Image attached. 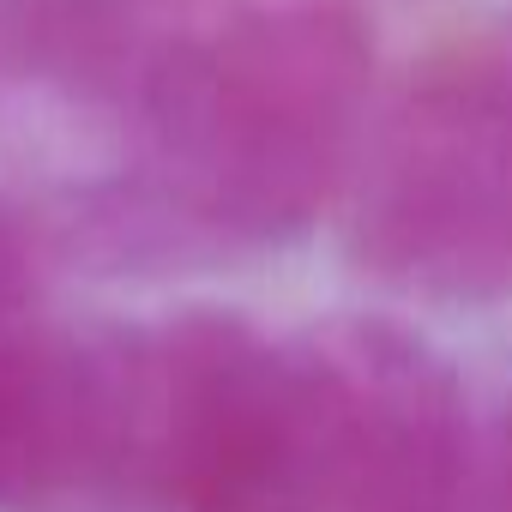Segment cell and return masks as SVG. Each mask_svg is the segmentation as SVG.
I'll return each mask as SVG.
<instances>
[{
  "mask_svg": "<svg viewBox=\"0 0 512 512\" xmlns=\"http://www.w3.org/2000/svg\"><path fill=\"white\" fill-rule=\"evenodd\" d=\"M368 49L338 13H266L175 43L139 109L169 193L229 235L302 229L356 133Z\"/></svg>",
  "mask_w": 512,
  "mask_h": 512,
  "instance_id": "1",
  "label": "cell"
},
{
  "mask_svg": "<svg viewBox=\"0 0 512 512\" xmlns=\"http://www.w3.org/2000/svg\"><path fill=\"white\" fill-rule=\"evenodd\" d=\"M356 247L428 296L512 290V85L488 67L422 79L368 175Z\"/></svg>",
  "mask_w": 512,
  "mask_h": 512,
  "instance_id": "2",
  "label": "cell"
},
{
  "mask_svg": "<svg viewBox=\"0 0 512 512\" xmlns=\"http://www.w3.org/2000/svg\"><path fill=\"white\" fill-rule=\"evenodd\" d=\"M127 350L0 326V512H103L127 500Z\"/></svg>",
  "mask_w": 512,
  "mask_h": 512,
  "instance_id": "3",
  "label": "cell"
},
{
  "mask_svg": "<svg viewBox=\"0 0 512 512\" xmlns=\"http://www.w3.org/2000/svg\"><path fill=\"white\" fill-rule=\"evenodd\" d=\"M169 43L145 0H0V79L73 97H145Z\"/></svg>",
  "mask_w": 512,
  "mask_h": 512,
  "instance_id": "4",
  "label": "cell"
}]
</instances>
